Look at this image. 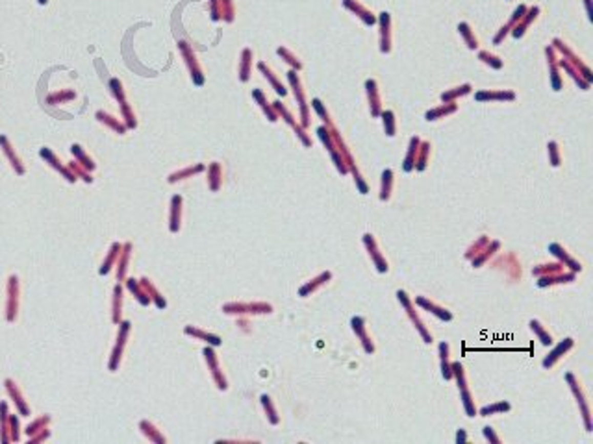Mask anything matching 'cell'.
<instances>
[{
  "label": "cell",
  "mask_w": 593,
  "mask_h": 444,
  "mask_svg": "<svg viewBox=\"0 0 593 444\" xmlns=\"http://www.w3.org/2000/svg\"><path fill=\"white\" fill-rule=\"evenodd\" d=\"M330 278H332V272H323V274H321V276H317V278H315V280H313V281H311V283H308L306 287H302V289H301V295H302V296H306L308 293H311V291H315L317 287H321L323 283H326V281L330 280Z\"/></svg>",
  "instance_id": "obj_28"
},
{
  "label": "cell",
  "mask_w": 593,
  "mask_h": 444,
  "mask_svg": "<svg viewBox=\"0 0 593 444\" xmlns=\"http://www.w3.org/2000/svg\"><path fill=\"white\" fill-rule=\"evenodd\" d=\"M575 346V341L571 337H565L564 341H560L558 344H556L555 348H553V350H550L549 352V356H547V358L543 359V361H541V365H543V368H550V367H555L556 363L560 361V359L564 358L565 353L569 352V350H571V348Z\"/></svg>",
  "instance_id": "obj_7"
},
{
  "label": "cell",
  "mask_w": 593,
  "mask_h": 444,
  "mask_svg": "<svg viewBox=\"0 0 593 444\" xmlns=\"http://www.w3.org/2000/svg\"><path fill=\"white\" fill-rule=\"evenodd\" d=\"M564 271V265L560 263V261H555V263H545V265H538L532 269V274L536 276V278H540V276H545V274H553V272H562Z\"/></svg>",
  "instance_id": "obj_22"
},
{
  "label": "cell",
  "mask_w": 593,
  "mask_h": 444,
  "mask_svg": "<svg viewBox=\"0 0 593 444\" xmlns=\"http://www.w3.org/2000/svg\"><path fill=\"white\" fill-rule=\"evenodd\" d=\"M512 409V404L506 400L495 402V404H490V406H484L477 415L480 416H491V415H502V413H508Z\"/></svg>",
  "instance_id": "obj_16"
},
{
  "label": "cell",
  "mask_w": 593,
  "mask_h": 444,
  "mask_svg": "<svg viewBox=\"0 0 593 444\" xmlns=\"http://www.w3.org/2000/svg\"><path fill=\"white\" fill-rule=\"evenodd\" d=\"M365 89H367V98H369L371 115H373V117H380V113H382V107H380L378 85H376V82H374V80H367V82H365Z\"/></svg>",
  "instance_id": "obj_10"
},
{
  "label": "cell",
  "mask_w": 593,
  "mask_h": 444,
  "mask_svg": "<svg viewBox=\"0 0 593 444\" xmlns=\"http://www.w3.org/2000/svg\"><path fill=\"white\" fill-rule=\"evenodd\" d=\"M490 241H491V239H490V237H488V235H482V237H478L477 241L473 242L471 247H469V248H467V250H465V259H469V261H471L473 257L477 256L478 252H480L482 248L486 247V245H488V242H490Z\"/></svg>",
  "instance_id": "obj_26"
},
{
  "label": "cell",
  "mask_w": 593,
  "mask_h": 444,
  "mask_svg": "<svg viewBox=\"0 0 593 444\" xmlns=\"http://www.w3.org/2000/svg\"><path fill=\"white\" fill-rule=\"evenodd\" d=\"M456 109H458V106L454 104V102H445L443 106L427 111L425 119H427V121H438V119H441V117H447V115H451V113H454Z\"/></svg>",
  "instance_id": "obj_17"
},
{
  "label": "cell",
  "mask_w": 593,
  "mask_h": 444,
  "mask_svg": "<svg viewBox=\"0 0 593 444\" xmlns=\"http://www.w3.org/2000/svg\"><path fill=\"white\" fill-rule=\"evenodd\" d=\"M389 23H391V19H389V13H382L380 15V50L384 54H388L389 50H391V34H389Z\"/></svg>",
  "instance_id": "obj_12"
},
{
  "label": "cell",
  "mask_w": 593,
  "mask_h": 444,
  "mask_svg": "<svg viewBox=\"0 0 593 444\" xmlns=\"http://www.w3.org/2000/svg\"><path fill=\"white\" fill-rule=\"evenodd\" d=\"M458 30H460V34H462V37L465 39V45L469 47L471 50L478 49V39L475 37V34H473L471 26L467 25V23H462V25L458 26Z\"/></svg>",
  "instance_id": "obj_25"
},
{
  "label": "cell",
  "mask_w": 593,
  "mask_h": 444,
  "mask_svg": "<svg viewBox=\"0 0 593 444\" xmlns=\"http://www.w3.org/2000/svg\"><path fill=\"white\" fill-rule=\"evenodd\" d=\"M510 28H512L510 25H508V26H502L501 32H499V34H497V37H495V45H499V43H501V41H502V39L506 37V34H508V30H510Z\"/></svg>",
  "instance_id": "obj_36"
},
{
  "label": "cell",
  "mask_w": 593,
  "mask_h": 444,
  "mask_svg": "<svg viewBox=\"0 0 593 444\" xmlns=\"http://www.w3.org/2000/svg\"><path fill=\"white\" fill-rule=\"evenodd\" d=\"M547 148H549V161L553 167H558L560 163H562V160H560V148H558V143L556 141H550L549 145H547Z\"/></svg>",
  "instance_id": "obj_31"
},
{
  "label": "cell",
  "mask_w": 593,
  "mask_h": 444,
  "mask_svg": "<svg viewBox=\"0 0 593 444\" xmlns=\"http://www.w3.org/2000/svg\"><path fill=\"white\" fill-rule=\"evenodd\" d=\"M460 400H462L463 411H465V415L469 416V418L477 416L478 411H477V407H475V400H473V394H471V391H469V387H465V389L460 391Z\"/></svg>",
  "instance_id": "obj_19"
},
{
  "label": "cell",
  "mask_w": 593,
  "mask_h": 444,
  "mask_svg": "<svg viewBox=\"0 0 593 444\" xmlns=\"http://www.w3.org/2000/svg\"><path fill=\"white\" fill-rule=\"evenodd\" d=\"M456 440H458V442H465V440H467L465 430H458V433H456Z\"/></svg>",
  "instance_id": "obj_37"
},
{
  "label": "cell",
  "mask_w": 593,
  "mask_h": 444,
  "mask_svg": "<svg viewBox=\"0 0 593 444\" xmlns=\"http://www.w3.org/2000/svg\"><path fill=\"white\" fill-rule=\"evenodd\" d=\"M538 8H532V10L528 11V13H525L523 15V19H521V23L519 25H516V30H514V32H512V34H514V37H521V35L525 34V30L528 28V25L530 23H532V19H536V15H538Z\"/></svg>",
  "instance_id": "obj_23"
},
{
  "label": "cell",
  "mask_w": 593,
  "mask_h": 444,
  "mask_svg": "<svg viewBox=\"0 0 593 444\" xmlns=\"http://www.w3.org/2000/svg\"><path fill=\"white\" fill-rule=\"evenodd\" d=\"M478 59L484 61L486 65H490L491 69H502V65H504L499 56H493V54L486 52V50H480V52H478Z\"/></svg>",
  "instance_id": "obj_30"
},
{
  "label": "cell",
  "mask_w": 593,
  "mask_h": 444,
  "mask_svg": "<svg viewBox=\"0 0 593 444\" xmlns=\"http://www.w3.org/2000/svg\"><path fill=\"white\" fill-rule=\"evenodd\" d=\"M39 2H41V4H45V2H47V0H39Z\"/></svg>",
  "instance_id": "obj_38"
},
{
  "label": "cell",
  "mask_w": 593,
  "mask_h": 444,
  "mask_svg": "<svg viewBox=\"0 0 593 444\" xmlns=\"http://www.w3.org/2000/svg\"><path fill=\"white\" fill-rule=\"evenodd\" d=\"M482 435H484V437H486V440H490L491 444H501L502 442L501 437L495 433V430H493L491 426H484V428H482Z\"/></svg>",
  "instance_id": "obj_33"
},
{
  "label": "cell",
  "mask_w": 593,
  "mask_h": 444,
  "mask_svg": "<svg viewBox=\"0 0 593 444\" xmlns=\"http://www.w3.org/2000/svg\"><path fill=\"white\" fill-rule=\"evenodd\" d=\"M262 400H263V404H265V409L269 411V418H271V422H274V424H277L278 418H277V415H274V409L271 407V402H269V398H267V396H263Z\"/></svg>",
  "instance_id": "obj_34"
},
{
  "label": "cell",
  "mask_w": 593,
  "mask_h": 444,
  "mask_svg": "<svg viewBox=\"0 0 593 444\" xmlns=\"http://www.w3.org/2000/svg\"><path fill=\"white\" fill-rule=\"evenodd\" d=\"M187 333H195V335H197V337H200V339H208L209 343H214V344H219V339L217 337H214V335H206V333H202V331H193V329H187Z\"/></svg>",
  "instance_id": "obj_35"
},
{
  "label": "cell",
  "mask_w": 593,
  "mask_h": 444,
  "mask_svg": "<svg viewBox=\"0 0 593 444\" xmlns=\"http://www.w3.org/2000/svg\"><path fill=\"white\" fill-rule=\"evenodd\" d=\"M469 93H471V83H463V85L454 87V89H451V91L443 93L441 100L443 102H454V98L463 97V95H469Z\"/></svg>",
  "instance_id": "obj_24"
},
{
  "label": "cell",
  "mask_w": 593,
  "mask_h": 444,
  "mask_svg": "<svg viewBox=\"0 0 593 444\" xmlns=\"http://www.w3.org/2000/svg\"><path fill=\"white\" fill-rule=\"evenodd\" d=\"M475 100H478V102H493V100L512 102V100H516V93H512V91H478L477 95H475Z\"/></svg>",
  "instance_id": "obj_11"
},
{
  "label": "cell",
  "mask_w": 593,
  "mask_h": 444,
  "mask_svg": "<svg viewBox=\"0 0 593 444\" xmlns=\"http://www.w3.org/2000/svg\"><path fill=\"white\" fill-rule=\"evenodd\" d=\"M560 67H562V69H565V71H567V73L571 74V78H573L575 82H577V83H579L580 87H582L584 91H586V89H589V82H586V80H584V78L580 76V73H579V71H577V69H575L573 65H571V63H569V61H562V63H560Z\"/></svg>",
  "instance_id": "obj_27"
},
{
  "label": "cell",
  "mask_w": 593,
  "mask_h": 444,
  "mask_svg": "<svg viewBox=\"0 0 593 444\" xmlns=\"http://www.w3.org/2000/svg\"><path fill=\"white\" fill-rule=\"evenodd\" d=\"M547 248H549L550 254H553V256H555L556 259L562 263V265L567 267L571 272H575V274L582 272V265H580V261L575 259V257L571 256V254H569V252L565 250V248L562 247L560 242H549V247H547Z\"/></svg>",
  "instance_id": "obj_4"
},
{
  "label": "cell",
  "mask_w": 593,
  "mask_h": 444,
  "mask_svg": "<svg viewBox=\"0 0 593 444\" xmlns=\"http://www.w3.org/2000/svg\"><path fill=\"white\" fill-rule=\"evenodd\" d=\"M419 145H421V139H419L417 136L410 139L408 154H406V158H404V165H403L404 172H412V170H415V158H417Z\"/></svg>",
  "instance_id": "obj_14"
},
{
  "label": "cell",
  "mask_w": 593,
  "mask_h": 444,
  "mask_svg": "<svg viewBox=\"0 0 593 444\" xmlns=\"http://www.w3.org/2000/svg\"><path fill=\"white\" fill-rule=\"evenodd\" d=\"M449 343L441 341L438 344V353H439V367H441V376L443 380H452V370H451V359H449Z\"/></svg>",
  "instance_id": "obj_13"
},
{
  "label": "cell",
  "mask_w": 593,
  "mask_h": 444,
  "mask_svg": "<svg viewBox=\"0 0 593 444\" xmlns=\"http://www.w3.org/2000/svg\"><path fill=\"white\" fill-rule=\"evenodd\" d=\"M501 250V241H490L486 245V247L482 248L480 252H478L477 256L473 257L471 259V265L475 267V269H478V267H482L484 265V263H486V261H490L491 257L495 256L497 252Z\"/></svg>",
  "instance_id": "obj_9"
},
{
  "label": "cell",
  "mask_w": 593,
  "mask_h": 444,
  "mask_svg": "<svg viewBox=\"0 0 593 444\" xmlns=\"http://www.w3.org/2000/svg\"><path fill=\"white\" fill-rule=\"evenodd\" d=\"M577 280V274L575 272H553V274H545V276H540L538 278V281H536V285L540 287V289H545V287H553V285H560V283H571V281Z\"/></svg>",
  "instance_id": "obj_8"
},
{
  "label": "cell",
  "mask_w": 593,
  "mask_h": 444,
  "mask_svg": "<svg viewBox=\"0 0 593 444\" xmlns=\"http://www.w3.org/2000/svg\"><path fill=\"white\" fill-rule=\"evenodd\" d=\"M397 298H399L400 305L404 307V311H406V315H408L410 322L415 326V329H417V333L421 335V339H423V343L430 344L434 341L432 339V333H430V329L425 326V322L421 320V317L417 315V311H415V307H413V300L408 296V293L403 289L397 291Z\"/></svg>",
  "instance_id": "obj_1"
},
{
  "label": "cell",
  "mask_w": 593,
  "mask_h": 444,
  "mask_svg": "<svg viewBox=\"0 0 593 444\" xmlns=\"http://www.w3.org/2000/svg\"><path fill=\"white\" fill-rule=\"evenodd\" d=\"M350 328H352L356 337L360 339L362 346H364V352L365 353H374L376 348H374L373 339H371L369 333H367V326H365L364 317H352V319H350Z\"/></svg>",
  "instance_id": "obj_5"
},
{
  "label": "cell",
  "mask_w": 593,
  "mask_h": 444,
  "mask_svg": "<svg viewBox=\"0 0 593 444\" xmlns=\"http://www.w3.org/2000/svg\"><path fill=\"white\" fill-rule=\"evenodd\" d=\"M550 83H553V89L555 91H560L562 85H564V80L560 76V71L556 67V63H550Z\"/></svg>",
  "instance_id": "obj_32"
},
{
  "label": "cell",
  "mask_w": 593,
  "mask_h": 444,
  "mask_svg": "<svg viewBox=\"0 0 593 444\" xmlns=\"http://www.w3.org/2000/svg\"><path fill=\"white\" fill-rule=\"evenodd\" d=\"M345 6H347V8H350V10H352V11H354V13L358 15V17H360L362 20H364L365 25H369V26H371V25H374V23H376V19H374V15L371 13V11L365 10L364 6H360V4H358V2H356V4H354L352 0H345Z\"/></svg>",
  "instance_id": "obj_20"
},
{
  "label": "cell",
  "mask_w": 593,
  "mask_h": 444,
  "mask_svg": "<svg viewBox=\"0 0 593 444\" xmlns=\"http://www.w3.org/2000/svg\"><path fill=\"white\" fill-rule=\"evenodd\" d=\"M391 191H393V170L386 169L382 172V185H380V200L386 202L391 196Z\"/></svg>",
  "instance_id": "obj_18"
},
{
  "label": "cell",
  "mask_w": 593,
  "mask_h": 444,
  "mask_svg": "<svg viewBox=\"0 0 593 444\" xmlns=\"http://www.w3.org/2000/svg\"><path fill=\"white\" fill-rule=\"evenodd\" d=\"M528 326H530V329L534 331L536 337H538V341H540V343L543 344L545 348L553 346V343H555V341H553V335H550V333L547 331V329H545L543 326H541L540 320L532 319V320H530V322H528Z\"/></svg>",
  "instance_id": "obj_15"
},
{
  "label": "cell",
  "mask_w": 593,
  "mask_h": 444,
  "mask_svg": "<svg viewBox=\"0 0 593 444\" xmlns=\"http://www.w3.org/2000/svg\"><path fill=\"white\" fill-rule=\"evenodd\" d=\"M380 117H382V121H384L386 136L393 137L395 136V113L391 109H388V111H382Z\"/></svg>",
  "instance_id": "obj_29"
},
{
  "label": "cell",
  "mask_w": 593,
  "mask_h": 444,
  "mask_svg": "<svg viewBox=\"0 0 593 444\" xmlns=\"http://www.w3.org/2000/svg\"><path fill=\"white\" fill-rule=\"evenodd\" d=\"M415 305L423 307L425 311L432 313L436 319L443 320V322H451V320L454 319V315H452L447 307H441V305H438L436 302H432V300L425 298V296H415Z\"/></svg>",
  "instance_id": "obj_6"
},
{
  "label": "cell",
  "mask_w": 593,
  "mask_h": 444,
  "mask_svg": "<svg viewBox=\"0 0 593 444\" xmlns=\"http://www.w3.org/2000/svg\"><path fill=\"white\" fill-rule=\"evenodd\" d=\"M428 154H430V143H423L419 145L417 158H415V170H425L428 165Z\"/></svg>",
  "instance_id": "obj_21"
},
{
  "label": "cell",
  "mask_w": 593,
  "mask_h": 444,
  "mask_svg": "<svg viewBox=\"0 0 593 444\" xmlns=\"http://www.w3.org/2000/svg\"><path fill=\"white\" fill-rule=\"evenodd\" d=\"M362 241H364L365 250H367V254H369L371 261H373V265L376 267V271H378L380 274H386V272L389 271V265H388V259L382 256V252H380L378 245H376V239H374L371 233H364Z\"/></svg>",
  "instance_id": "obj_3"
},
{
  "label": "cell",
  "mask_w": 593,
  "mask_h": 444,
  "mask_svg": "<svg viewBox=\"0 0 593 444\" xmlns=\"http://www.w3.org/2000/svg\"><path fill=\"white\" fill-rule=\"evenodd\" d=\"M565 382H567L569 389H571V392H573V396H575V400H577V404H579L580 415H582V420H584V428H586V431H591L593 430L591 411H589V404H588V400H586V394H584L579 380L575 378V374L567 372V374H565Z\"/></svg>",
  "instance_id": "obj_2"
}]
</instances>
